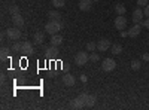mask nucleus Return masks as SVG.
<instances>
[{
  "instance_id": "obj_1",
  "label": "nucleus",
  "mask_w": 149,
  "mask_h": 110,
  "mask_svg": "<svg viewBox=\"0 0 149 110\" xmlns=\"http://www.w3.org/2000/svg\"><path fill=\"white\" fill-rule=\"evenodd\" d=\"M61 28H63V24H61V21L60 19H51L49 22H46L45 24V33H48V34H57Z\"/></svg>"
},
{
  "instance_id": "obj_2",
  "label": "nucleus",
  "mask_w": 149,
  "mask_h": 110,
  "mask_svg": "<svg viewBox=\"0 0 149 110\" xmlns=\"http://www.w3.org/2000/svg\"><path fill=\"white\" fill-rule=\"evenodd\" d=\"M86 98H88V94L86 92H82L81 95H78L76 98L72 101V107L73 109H82L86 106Z\"/></svg>"
},
{
  "instance_id": "obj_3",
  "label": "nucleus",
  "mask_w": 149,
  "mask_h": 110,
  "mask_svg": "<svg viewBox=\"0 0 149 110\" xmlns=\"http://www.w3.org/2000/svg\"><path fill=\"white\" fill-rule=\"evenodd\" d=\"M88 61H90V54H88V51H86V52L79 51L76 55H74V64H78V66H85Z\"/></svg>"
},
{
  "instance_id": "obj_4",
  "label": "nucleus",
  "mask_w": 149,
  "mask_h": 110,
  "mask_svg": "<svg viewBox=\"0 0 149 110\" xmlns=\"http://www.w3.org/2000/svg\"><path fill=\"white\" fill-rule=\"evenodd\" d=\"M115 28L122 31L124 28H127V18L124 17V15H118L115 18Z\"/></svg>"
},
{
  "instance_id": "obj_5",
  "label": "nucleus",
  "mask_w": 149,
  "mask_h": 110,
  "mask_svg": "<svg viewBox=\"0 0 149 110\" xmlns=\"http://www.w3.org/2000/svg\"><path fill=\"white\" fill-rule=\"evenodd\" d=\"M110 46H112V43H110V40L109 39H100L97 42V51H100V52H106L107 49H110Z\"/></svg>"
},
{
  "instance_id": "obj_6",
  "label": "nucleus",
  "mask_w": 149,
  "mask_h": 110,
  "mask_svg": "<svg viewBox=\"0 0 149 110\" xmlns=\"http://www.w3.org/2000/svg\"><path fill=\"white\" fill-rule=\"evenodd\" d=\"M102 68H103L104 71H112V70H115V68H116L115 59H113V58H104L103 64H102Z\"/></svg>"
},
{
  "instance_id": "obj_7",
  "label": "nucleus",
  "mask_w": 149,
  "mask_h": 110,
  "mask_svg": "<svg viewBox=\"0 0 149 110\" xmlns=\"http://www.w3.org/2000/svg\"><path fill=\"white\" fill-rule=\"evenodd\" d=\"M6 36L9 37V40H18V39H21V31H19V28H8Z\"/></svg>"
},
{
  "instance_id": "obj_8",
  "label": "nucleus",
  "mask_w": 149,
  "mask_h": 110,
  "mask_svg": "<svg viewBox=\"0 0 149 110\" xmlns=\"http://www.w3.org/2000/svg\"><path fill=\"white\" fill-rule=\"evenodd\" d=\"M21 52L27 54V55L33 54V52H34V49H33V43L29 42V40H24V42L21 43Z\"/></svg>"
},
{
  "instance_id": "obj_9",
  "label": "nucleus",
  "mask_w": 149,
  "mask_h": 110,
  "mask_svg": "<svg viewBox=\"0 0 149 110\" xmlns=\"http://www.w3.org/2000/svg\"><path fill=\"white\" fill-rule=\"evenodd\" d=\"M143 17H145L143 10H142L140 8H137V9L133 12V22H134V24H140V22L143 21Z\"/></svg>"
},
{
  "instance_id": "obj_10",
  "label": "nucleus",
  "mask_w": 149,
  "mask_h": 110,
  "mask_svg": "<svg viewBox=\"0 0 149 110\" xmlns=\"http://www.w3.org/2000/svg\"><path fill=\"white\" fill-rule=\"evenodd\" d=\"M140 30H142V24H134L133 27L128 28V36L130 37H137V36L140 34Z\"/></svg>"
},
{
  "instance_id": "obj_11",
  "label": "nucleus",
  "mask_w": 149,
  "mask_h": 110,
  "mask_svg": "<svg viewBox=\"0 0 149 110\" xmlns=\"http://www.w3.org/2000/svg\"><path fill=\"white\" fill-rule=\"evenodd\" d=\"M74 82H76V79H74L73 75H70V73H66V75H63V83L66 85V86H73Z\"/></svg>"
},
{
  "instance_id": "obj_12",
  "label": "nucleus",
  "mask_w": 149,
  "mask_h": 110,
  "mask_svg": "<svg viewBox=\"0 0 149 110\" xmlns=\"http://www.w3.org/2000/svg\"><path fill=\"white\" fill-rule=\"evenodd\" d=\"M93 8V0H79V9L86 12Z\"/></svg>"
},
{
  "instance_id": "obj_13",
  "label": "nucleus",
  "mask_w": 149,
  "mask_h": 110,
  "mask_svg": "<svg viewBox=\"0 0 149 110\" xmlns=\"http://www.w3.org/2000/svg\"><path fill=\"white\" fill-rule=\"evenodd\" d=\"M43 40H45V34H43V33L37 31V33L33 34V43H34V45H42Z\"/></svg>"
},
{
  "instance_id": "obj_14",
  "label": "nucleus",
  "mask_w": 149,
  "mask_h": 110,
  "mask_svg": "<svg viewBox=\"0 0 149 110\" xmlns=\"http://www.w3.org/2000/svg\"><path fill=\"white\" fill-rule=\"evenodd\" d=\"M12 22H14L15 27H22L24 26V18L21 17V14H15V15H12Z\"/></svg>"
},
{
  "instance_id": "obj_15",
  "label": "nucleus",
  "mask_w": 149,
  "mask_h": 110,
  "mask_svg": "<svg viewBox=\"0 0 149 110\" xmlns=\"http://www.w3.org/2000/svg\"><path fill=\"white\" fill-rule=\"evenodd\" d=\"M45 54H46L48 57H55V55L58 54V46H54V45L46 46V48H45Z\"/></svg>"
},
{
  "instance_id": "obj_16",
  "label": "nucleus",
  "mask_w": 149,
  "mask_h": 110,
  "mask_svg": "<svg viewBox=\"0 0 149 110\" xmlns=\"http://www.w3.org/2000/svg\"><path fill=\"white\" fill-rule=\"evenodd\" d=\"M63 40H64L63 36H60L58 33L51 36V45H54V46H60L61 43H63Z\"/></svg>"
},
{
  "instance_id": "obj_17",
  "label": "nucleus",
  "mask_w": 149,
  "mask_h": 110,
  "mask_svg": "<svg viewBox=\"0 0 149 110\" xmlns=\"http://www.w3.org/2000/svg\"><path fill=\"white\" fill-rule=\"evenodd\" d=\"M115 12H116V15H125L127 9H125V6H124L122 3H116L115 5Z\"/></svg>"
},
{
  "instance_id": "obj_18",
  "label": "nucleus",
  "mask_w": 149,
  "mask_h": 110,
  "mask_svg": "<svg viewBox=\"0 0 149 110\" xmlns=\"http://www.w3.org/2000/svg\"><path fill=\"white\" fill-rule=\"evenodd\" d=\"M110 52L113 54V55H119L122 52V46L119 43H115V45H112L110 46Z\"/></svg>"
},
{
  "instance_id": "obj_19",
  "label": "nucleus",
  "mask_w": 149,
  "mask_h": 110,
  "mask_svg": "<svg viewBox=\"0 0 149 110\" xmlns=\"http://www.w3.org/2000/svg\"><path fill=\"white\" fill-rule=\"evenodd\" d=\"M8 10H9V14H10V15L19 14V8H18V5H15V3H10V5L8 6Z\"/></svg>"
},
{
  "instance_id": "obj_20",
  "label": "nucleus",
  "mask_w": 149,
  "mask_h": 110,
  "mask_svg": "<svg viewBox=\"0 0 149 110\" xmlns=\"http://www.w3.org/2000/svg\"><path fill=\"white\" fill-rule=\"evenodd\" d=\"M9 52H12V49H9V48H2V51H0V58H2V61L8 59Z\"/></svg>"
},
{
  "instance_id": "obj_21",
  "label": "nucleus",
  "mask_w": 149,
  "mask_h": 110,
  "mask_svg": "<svg viewBox=\"0 0 149 110\" xmlns=\"http://www.w3.org/2000/svg\"><path fill=\"white\" fill-rule=\"evenodd\" d=\"M48 17H49V19H61V14L58 10H49Z\"/></svg>"
},
{
  "instance_id": "obj_22",
  "label": "nucleus",
  "mask_w": 149,
  "mask_h": 110,
  "mask_svg": "<svg viewBox=\"0 0 149 110\" xmlns=\"http://www.w3.org/2000/svg\"><path fill=\"white\" fill-rule=\"evenodd\" d=\"M130 66H131V68L133 70H140V67H142V63L139 59H133L131 63H130Z\"/></svg>"
},
{
  "instance_id": "obj_23",
  "label": "nucleus",
  "mask_w": 149,
  "mask_h": 110,
  "mask_svg": "<svg viewBox=\"0 0 149 110\" xmlns=\"http://www.w3.org/2000/svg\"><path fill=\"white\" fill-rule=\"evenodd\" d=\"M95 100H97L95 95H88V98H86V106H88V107H93V106L95 104Z\"/></svg>"
},
{
  "instance_id": "obj_24",
  "label": "nucleus",
  "mask_w": 149,
  "mask_h": 110,
  "mask_svg": "<svg viewBox=\"0 0 149 110\" xmlns=\"http://www.w3.org/2000/svg\"><path fill=\"white\" fill-rule=\"evenodd\" d=\"M64 5H66V2H64V0H52V6H54L55 9L63 8Z\"/></svg>"
},
{
  "instance_id": "obj_25",
  "label": "nucleus",
  "mask_w": 149,
  "mask_h": 110,
  "mask_svg": "<svg viewBox=\"0 0 149 110\" xmlns=\"http://www.w3.org/2000/svg\"><path fill=\"white\" fill-rule=\"evenodd\" d=\"M97 49V43H94V42H88L86 43V51L88 52H94Z\"/></svg>"
},
{
  "instance_id": "obj_26",
  "label": "nucleus",
  "mask_w": 149,
  "mask_h": 110,
  "mask_svg": "<svg viewBox=\"0 0 149 110\" xmlns=\"http://www.w3.org/2000/svg\"><path fill=\"white\" fill-rule=\"evenodd\" d=\"M10 49H12V52H21V43H18V42H17V43H14Z\"/></svg>"
},
{
  "instance_id": "obj_27",
  "label": "nucleus",
  "mask_w": 149,
  "mask_h": 110,
  "mask_svg": "<svg viewBox=\"0 0 149 110\" xmlns=\"http://www.w3.org/2000/svg\"><path fill=\"white\" fill-rule=\"evenodd\" d=\"M98 59H100L98 54H95V52H91V54H90V61H93V63H97Z\"/></svg>"
},
{
  "instance_id": "obj_28",
  "label": "nucleus",
  "mask_w": 149,
  "mask_h": 110,
  "mask_svg": "<svg viewBox=\"0 0 149 110\" xmlns=\"http://www.w3.org/2000/svg\"><path fill=\"white\" fill-rule=\"evenodd\" d=\"M143 14H145V17H146V18H149V3L145 6V9H143Z\"/></svg>"
},
{
  "instance_id": "obj_29",
  "label": "nucleus",
  "mask_w": 149,
  "mask_h": 110,
  "mask_svg": "<svg viewBox=\"0 0 149 110\" xmlns=\"http://www.w3.org/2000/svg\"><path fill=\"white\" fill-rule=\"evenodd\" d=\"M137 5H139L140 8H142V6L145 8V6L148 5V0H137Z\"/></svg>"
},
{
  "instance_id": "obj_30",
  "label": "nucleus",
  "mask_w": 149,
  "mask_h": 110,
  "mask_svg": "<svg viewBox=\"0 0 149 110\" xmlns=\"http://www.w3.org/2000/svg\"><path fill=\"white\" fill-rule=\"evenodd\" d=\"M142 26H143L145 28H148V30H149V18L143 19V22H142Z\"/></svg>"
},
{
  "instance_id": "obj_31",
  "label": "nucleus",
  "mask_w": 149,
  "mask_h": 110,
  "mask_svg": "<svg viewBox=\"0 0 149 110\" xmlns=\"http://www.w3.org/2000/svg\"><path fill=\"white\" fill-rule=\"evenodd\" d=\"M142 59H143V61H149V52H148V54H143Z\"/></svg>"
},
{
  "instance_id": "obj_32",
  "label": "nucleus",
  "mask_w": 149,
  "mask_h": 110,
  "mask_svg": "<svg viewBox=\"0 0 149 110\" xmlns=\"http://www.w3.org/2000/svg\"><path fill=\"white\" fill-rule=\"evenodd\" d=\"M121 36H122V37H125V36H128V33H127V31H124V30H122V31H121Z\"/></svg>"
},
{
  "instance_id": "obj_33",
  "label": "nucleus",
  "mask_w": 149,
  "mask_h": 110,
  "mask_svg": "<svg viewBox=\"0 0 149 110\" xmlns=\"http://www.w3.org/2000/svg\"><path fill=\"white\" fill-rule=\"evenodd\" d=\"M81 80H82V82H86V76H85V75H81Z\"/></svg>"
},
{
  "instance_id": "obj_34",
  "label": "nucleus",
  "mask_w": 149,
  "mask_h": 110,
  "mask_svg": "<svg viewBox=\"0 0 149 110\" xmlns=\"http://www.w3.org/2000/svg\"><path fill=\"white\" fill-rule=\"evenodd\" d=\"M6 80V75H5V73H2V82H5Z\"/></svg>"
},
{
  "instance_id": "obj_35",
  "label": "nucleus",
  "mask_w": 149,
  "mask_h": 110,
  "mask_svg": "<svg viewBox=\"0 0 149 110\" xmlns=\"http://www.w3.org/2000/svg\"><path fill=\"white\" fill-rule=\"evenodd\" d=\"M93 2H98V0H93Z\"/></svg>"
}]
</instances>
